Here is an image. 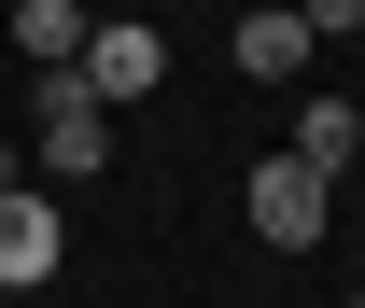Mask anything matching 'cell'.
I'll return each instance as SVG.
<instances>
[{
    "label": "cell",
    "mask_w": 365,
    "mask_h": 308,
    "mask_svg": "<svg viewBox=\"0 0 365 308\" xmlns=\"http://www.w3.org/2000/svg\"><path fill=\"white\" fill-rule=\"evenodd\" d=\"M29 127H43V169H56V182H98V169H113V112L85 98V70H43Z\"/></svg>",
    "instance_id": "obj_1"
},
{
    "label": "cell",
    "mask_w": 365,
    "mask_h": 308,
    "mask_svg": "<svg viewBox=\"0 0 365 308\" xmlns=\"http://www.w3.org/2000/svg\"><path fill=\"white\" fill-rule=\"evenodd\" d=\"M323 224H337V182H323L309 154H267V169H253V238H267V253H309Z\"/></svg>",
    "instance_id": "obj_2"
},
{
    "label": "cell",
    "mask_w": 365,
    "mask_h": 308,
    "mask_svg": "<svg viewBox=\"0 0 365 308\" xmlns=\"http://www.w3.org/2000/svg\"><path fill=\"white\" fill-rule=\"evenodd\" d=\"M155 85H169V43H155L140 14H113V28L85 43V98L113 112V98H155Z\"/></svg>",
    "instance_id": "obj_3"
},
{
    "label": "cell",
    "mask_w": 365,
    "mask_h": 308,
    "mask_svg": "<svg viewBox=\"0 0 365 308\" xmlns=\"http://www.w3.org/2000/svg\"><path fill=\"white\" fill-rule=\"evenodd\" d=\"M0 280H56V196H0Z\"/></svg>",
    "instance_id": "obj_4"
},
{
    "label": "cell",
    "mask_w": 365,
    "mask_h": 308,
    "mask_svg": "<svg viewBox=\"0 0 365 308\" xmlns=\"http://www.w3.org/2000/svg\"><path fill=\"white\" fill-rule=\"evenodd\" d=\"M239 70H253V85H281V70H309V14H239Z\"/></svg>",
    "instance_id": "obj_5"
},
{
    "label": "cell",
    "mask_w": 365,
    "mask_h": 308,
    "mask_svg": "<svg viewBox=\"0 0 365 308\" xmlns=\"http://www.w3.org/2000/svg\"><path fill=\"white\" fill-rule=\"evenodd\" d=\"M14 43L43 56V70H85V43H98V28L71 14V0H14Z\"/></svg>",
    "instance_id": "obj_6"
},
{
    "label": "cell",
    "mask_w": 365,
    "mask_h": 308,
    "mask_svg": "<svg viewBox=\"0 0 365 308\" xmlns=\"http://www.w3.org/2000/svg\"><path fill=\"white\" fill-rule=\"evenodd\" d=\"M295 154H309V169L337 182V169L365 154V112H351V98H309V112H295Z\"/></svg>",
    "instance_id": "obj_7"
},
{
    "label": "cell",
    "mask_w": 365,
    "mask_h": 308,
    "mask_svg": "<svg viewBox=\"0 0 365 308\" xmlns=\"http://www.w3.org/2000/svg\"><path fill=\"white\" fill-rule=\"evenodd\" d=\"M0 196H14V154H0Z\"/></svg>",
    "instance_id": "obj_8"
}]
</instances>
